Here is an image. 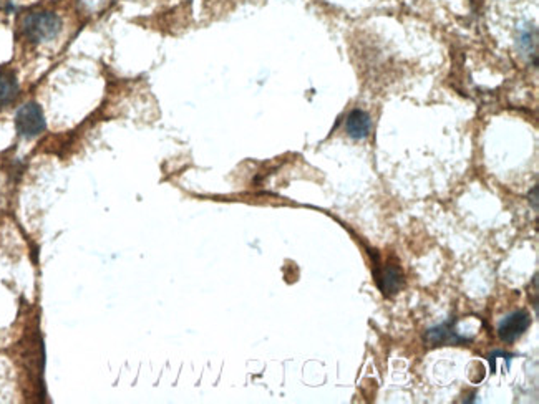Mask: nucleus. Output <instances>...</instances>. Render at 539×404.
Masks as SVG:
<instances>
[{
	"mask_svg": "<svg viewBox=\"0 0 539 404\" xmlns=\"http://www.w3.org/2000/svg\"><path fill=\"white\" fill-rule=\"evenodd\" d=\"M529 202H533V209L538 210V186L533 187L531 194H529Z\"/></svg>",
	"mask_w": 539,
	"mask_h": 404,
	"instance_id": "8",
	"label": "nucleus"
},
{
	"mask_svg": "<svg viewBox=\"0 0 539 404\" xmlns=\"http://www.w3.org/2000/svg\"><path fill=\"white\" fill-rule=\"evenodd\" d=\"M375 277H377V283L383 295L399 294L404 287V275L399 267H393V265H387L380 272H375Z\"/></svg>",
	"mask_w": 539,
	"mask_h": 404,
	"instance_id": "5",
	"label": "nucleus"
},
{
	"mask_svg": "<svg viewBox=\"0 0 539 404\" xmlns=\"http://www.w3.org/2000/svg\"><path fill=\"white\" fill-rule=\"evenodd\" d=\"M62 17L53 10H32L20 19V33L32 45L53 42L62 33Z\"/></svg>",
	"mask_w": 539,
	"mask_h": 404,
	"instance_id": "1",
	"label": "nucleus"
},
{
	"mask_svg": "<svg viewBox=\"0 0 539 404\" xmlns=\"http://www.w3.org/2000/svg\"><path fill=\"white\" fill-rule=\"evenodd\" d=\"M529 325H531V317L528 312H515L499 323L498 335L504 343H513L529 328Z\"/></svg>",
	"mask_w": 539,
	"mask_h": 404,
	"instance_id": "3",
	"label": "nucleus"
},
{
	"mask_svg": "<svg viewBox=\"0 0 539 404\" xmlns=\"http://www.w3.org/2000/svg\"><path fill=\"white\" fill-rule=\"evenodd\" d=\"M47 130L44 108L37 101H27L15 113V131L24 140H35Z\"/></svg>",
	"mask_w": 539,
	"mask_h": 404,
	"instance_id": "2",
	"label": "nucleus"
},
{
	"mask_svg": "<svg viewBox=\"0 0 539 404\" xmlns=\"http://www.w3.org/2000/svg\"><path fill=\"white\" fill-rule=\"evenodd\" d=\"M20 93L19 78L8 68H0V110L12 105Z\"/></svg>",
	"mask_w": 539,
	"mask_h": 404,
	"instance_id": "4",
	"label": "nucleus"
},
{
	"mask_svg": "<svg viewBox=\"0 0 539 404\" xmlns=\"http://www.w3.org/2000/svg\"><path fill=\"white\" fill-rule=\"evenodd\" d=\"M426 339H429L431 345H455V343L466 342V338L458 337L456 332H453V330L450 328V321L436 326V328L429 330V333H426Z\"/></svg>",
	"mask_w": 539,
	"mask_h": 404,
	"instance_id": "7",
	"label": "nucleus"
},
{
	"mask_svg": "<svg viewBox=\"0 0 539 404\" xmlns=\"http://www.w3.org/2000/svg\"><path fill=\"white\" fill-rule=\"evenodd\" d=\"M345 130H347V135L354 137V140H363V137L369 136L372 130L370 116L362 110H354L352 113L347 116Z\"/></svg>",
	"mask_w": 539,
	"mask_h": 404,
	"instance_id": "6",
	"label": "nucleus"
}]
</instances>
